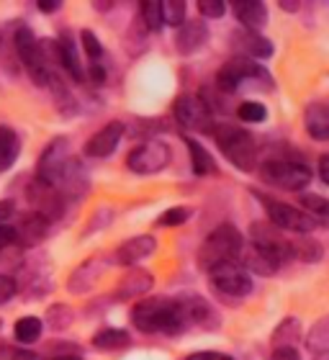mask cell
<instances>
[{"label": "cell", "mask_w": 329, "mask_h": 360, "mask_svg": "<svg viewBox=\"0 0 329 360\" xmlns=\"http://www.w3.org/2000/svg\"><path fill=\"white\" fill-rule=\"evenodd\" d=\"M288 252L301 263H319L324 257V248L309 234H296L293 240H288Z\"/></svg>", "instance_id": "24"}, {"label": "cell", "mask_w": 329, "mask_h": 360, "mask_svg": "<svg viewBox=\"0 0 329 360\" xmlns=\"http://www.w3.org/2000/svg\"><path fill=\"white\" fill-rule=\"evenodd\" d=\"M257 198H260V203L265 206V214H268L270 224H276L278 229L296 232V234H309L319 226L304 209H296L291 203L278 201V198H268V195H257Z\"/></svg>", "instance_id": "6"}, {"label": "cell", "mask_w": 329, "mask_h": 360, "mask_svg": "<svg viewBox=\"0 0 329 360\" xmlns=\"http://www.w3.org/2000/svg\"><path fill=\"white\" fill-rule=\"evenodd\" d=\"M160 8H162V23L175 26V29L186 23V3L183 0H164V3H160Z\"/></svg>", "instance_id": "33"}, {"label": "cell", "mask_w": 329, "mask_h": 360, "mask_svg": "<svg viewBox=\"0 0 329 360\" xmlns=\"http://www.w3.org/2000/svg\"><path fill=\"white\" fill-rule=\"evenodd\" d=\"M242 252V234L237 226L232 224H221L217 226L214 232L206 237L201 248H198V268L209 273L211 268L224 263H234L237 255Z\"/></svg>", "instance_id": "2"}, {"label": "cell", "mask_w": 329, "mask_h": 360, "mask_svg": "<svg viewBox=\"0 0 329 360\" xmlns=\"http://www.w3.org/2000/svg\"><path fill=\"white\" fill-rule=\"evenodd\" d=\"M314 360H329V350H324V353H316Z\"/></svg>", "instance_id": "50"}, {"label": "cell", "mask_w": 329, "mask_h": 360, "mask_svg": "<svg viewBox=\"0 0 329 360\" xmlns=\"http://www.w3.org/2000/svg\"><path fill=\"white\" fill-rule=\"evenodd\" d=\"M232 11L247 31L260 34V29H265V23H268V8H265V3H257V0H237Z\"/></svg>", "instance_id": "20"}, {"label": "cell", "mask_w": 329, "mask_h": 360, "mask_svg": "<svg viewBox=\"0 0 329 360\" xmlns=\"http://www.w3.org/2000/svg\"><path fill=\"white\" fill-rule=\"evenodd\" d=\"M142 21L150 31H160V26H162V8H160V3H152V0L142 3Z\"/></svg>", "instance_id": "36"}, {"label": "cell", "mask_w": 329, "mask_h": 360, "mask_svg": "<svg viewBox=\"0 0 329 360\" xmlns=\"http://www.w3.org/2000/svg\"><path fill=\"white\" fill-rule=\"evenodd\" d=\"M301 338V322L296 316H285L273 332V350L276 347H296Z\"/></svg>", "instance_id": "27"}, {"label": "cell", "mask_w": 329, "mask_h": 360, "mask_svg": "<svg viewBox=\"0 0 329 360\" xmlns=\"http://www.w3.org/2000/svg\"><path fill=\"white\" fill-rule=\"evenodd\" d=\"M21 152V139L11 127H0V170H8Z\"/></svg>", "instance_id": "25"}, {"label": "cell", "mask_w": 329, "mask_h": 360, "mask_svg": "<svg viewBox=\"0 0 329 360\" xmlns=\"http://www.w3.org/2000/svg\"><path fill=\"white\" fill-rule=\"evenodd\" d=\"M193 211L188 209V206H175V209H167L162 217L157 219V226H180L186 224L188 219H191Z\"/></svg>", "instance_id": "35"}, {"label": "cell", "mask_w": 329, "mask_h": 360, "mask_svg": "<svg viewBox=\"0 0 329 360\" xmlns=\"http://www.w3.org/2000/svg\"><path fill=\"white\" fill-rule=\"evenodd\" d=\"M188 360H219L217 353H193L188 355Z\"/></svg>", "instance_id": "47"}, {"label": "cell", "mask_w": 329, "mask_h": 360, "mask_svg": "<svg viewBox=\"0 0 329 360\" xmlns=\"http://www.w3.org/2000/svg\"><path fill=\"white\" fill-rule=\"evenodd\" d=\"M237 116L242 121H247V124H260V121L268 119V108L262 103H257V101H242L237 105Z\"/></svg>", "instance_id": "34"}, {"label": "cell", "mask_w": 329, "mask_h": 360, "mask_svg": "<svg viewBox=\"0 0 329 360\" xmlns=\"http://www.w3.org/2000/svg\"><path fill=\"white\" fill-rule=\"evenodd\" d=\"M111 6H113V3H96L98 11H108V8H111Z\"/></svg>", "instance_id": "49"}, {"label": "cell", "mask_w": 329, "mask_h": 360, "mask_svg": "<svg viewBox=\"0 0 329 360\" xmlns=\"http://www.w3.org/2000/svg\"><path fill=\"white\" fill-rule=\"evenodd\" d=\"M245 83H260L268 90L273 88V80L265 72V68H260L257 62L247 60V57H234V60H229L224 68L219 70L217 88L221 93H234V90H240V85Z\"/></svg>", "instance_id": "4"}, {"label": "cell", "mask_w": 329, "mask_h": 360, "mask_svg": "<svg viewBox=\"0 0 329 360\" xmlns=\"http://www.w3.org/2000/svg\"><path fill=\"white\" fill-rule=\"evenodd\" d=\"M232 46L240 52V57H247V60H265L273 54V41L265 39L257 31H247V29H237L229 37Z\"/></svg>", "instance_id": "15"}, {"label": "cell", "mask_w": 329, "mask_h": 360, "mask_svg": "<svg viewBox=\"0 0 329 360\" xmlns=\"http://www.w3.org/2000/svg\"><path fill=\"white\" fill-rule=\"evenodd\" d=\"M195 8L203 18H221L226 13V3H221V0H198Z\"/></svg>", "instance_id": "37"}, {"label": "cell", "mask_w": 329, "mask_h": 360, "mask_svg": "<svg viewBox=\"0 0 329 360\" xmlns=\"http://www.w3.org/2000/svg\"><path fill=\"white\" fill-rule=\"evenodd\" d=\"M13 242H15V232H13V226L0 224V250H6L8 245H13Z\"/></svg>", "instance_id": "41"}, {"label": "cell", "mask_w": 329, "mask_h": 360, "mask_svg": "<svg viewBox=\"0 0 329 360\" xmlns=\"http://www.w3.org/2000/svg\"><path fill=\"white\" fill-rule=\"evenodd\" d=\"M219 360H234V358H229V355H219Z\"/></svg>", "instance_id": "51"}, {"label": "cell", "mask_w": 329, "mask_h": 360, "mask_svg": "<svg viewBox=\"0 0 329 360\" xmlns=\"http://www.w3.org/2000/svg\"><path fill=\"white\" fill-rule=\"evenodd\" d=\"M105 265H108V257L103 255H93L88 257L85 263L77 265L72 273H70L67 278V291L70 293H88L93 285L101 281V276H103Z\"/></svg>", "instance_id": "12"}, {"label": "cell", "mask_w": 329, "mask_h": 360, "mask_svg": "<svg viewBox=\"0 0 329 360\" xmlns=\"http://www.w3.org/2000/svg\"><path fill=\"white\" fill-rule=\"evenodd\" d=\"M250 240H252V248L278 257L280 263L291 255V252H288V240H285L283 234H280V229H278L276 224H270V221H254V224L250 226Z\"/></svg>", "instance_id": "11"}, {"label": "cell", "mask_w": 329, "mask_h": 360, "mask_svg": "<svg viewBox=\"0 0 329 360\" xmlns=\"http://www.w3.org/2000/svg\"><path fill=\"white\" fill-rule=\"evenodd\" d=\"M278 6L283 8V11H288V13H296V11H299V3H296V0H280V3H278Z\"/></svg>", "instance_id": "46"}, {"label": "cell", "mask_w": 329, "mask_h": 360, "mask_svg": "<svg viewBox=\"0 0 329 360\" xmlns=\"http://www.w3.org/2000/svg\"><path fill=\"white\" fill-rule=\"evenodd\" d=\"M57 44H60V54H62V68L67 70V75L72 77V80L82 83V80H85V72H82V62H80V54H77L72 34H70L67 29H62Z\"/></svg>", "instance_id": "22"}, {"label": "cell", "mask_w": 329, "mask_h": 360, "mask_svg": "<svg viewBox=\"0 0 329 360\" xmlns=\"http://www.w3.org/2000/svg\"><path fill=\"white\" fill-rule=\"evenodd\" d=\"M131 322L139 332L155 335H183L191 327L186 322V316L180 311L178 299H162V296H150V299L139 301L131 309Z\"/></svg>", "instance_id": "1"}, {"label": "cell", "mask_w": 329, "mask_h": 360, "mask_svg": "<svg viewBox=\"0 0 329 360\" xmlns=\"http://www.w3.org/2000/svg\"><path fill=\"white\" fill-rule=\"evenodd\" d=\"M90 80H96V83H103L105 80L103 68H101V65H93V68H90Z\"/></svg>", "instance_id": "45"}, {"label": "cell", "mask_w": 329, "mask_h": 360, "mask_svg": "<svg viewBox=\"0 0 329 360\" xmlns=\"http://www.w3.org/2000/svg\"><path fill=\"white\" fill-rule=\"evenodd\" d=\"M270 360H301V355L296 347H276Z\"/></svg>", "instance_id": "40"}, {"label": "cell", "mask_w": 329, "mask_h": 360, "mask_svg": "<svg viewBox=\"0 0 329 360\" xmlns=\"http://www.w3.org/2000/svg\"><path fill=\"white\" fill-rule=\"evenodd\" d=\"M260 178L273 188L283 191H304L311 183V170L293 160H268L260 165Z\"/></svg>", "instance_id": "5"}, {"label": "cell", "mask_w": 329, "mask_h": 360, "mask_svg": "<svg viewBox=\"0 0 329 360\" xmlns=\"http://www.w3.org/2000/svg\"><path fill=\"white\" fill-rule=\"evenodd\" d=\"M26 201L31 203L34 214L44 217L46 221H57L62 217V211H65V195L54 186H49V183L39 178H34L26 186Z\"/></svg>", "instance_id": "9"}, {"label": "cell", "mask_w": 329, "mask_h": 360, "mask_svg": "<svg viewBox=\"0 0 329 360\" xmlns=\"http://www.w3.org/2000/svg\"><path fill=\"white\" fill-rule=\"evenodd\" d=\"M209 41V29L203 21H186L183 26H178L175 34V49L180 54H195L201 52Z\"/></svg>", "instance_id": "18"}, {"label": "cell", "mask_w": 329, "mask_h": 360, "mask_svg": "<svg viewBox=\"0 0 329 360\" xmlns=\"http://www.w3.org/2000/svg\"><path fill=\"white\" fill-rule=\"evenodd\" d=\"M131 345V338H129V332L124 330H113V327H108V330H101L93 338V347H98V350H124V347Z\"/></svg>", "instance_id": "28"}, {"label": "cell", "mask_w": 329, "mask_h": 360, "mask_svg": "<svg viewBox=\"0 0 329 360\" xmlns=\"http://www.w3.org/2000/svg\"><path fill=\"white\" fill-rule=\"evenodd\" d=\"M245 265L252 270V273H257V276H273V273L280 268V260L268 255V252H262V250H257V248H250L245 252Z\"/></svg>", "instance_id": "26"}, {"label": "cell", "mask_w": 329, "mask_h": 360, "mask_svg": "<svg viewBox=\"0 0 329 360\" xmlns=\"http://www.w3.org/2000/svg\"><path fill=\"white\" fill-rule=\"evenodd\" d=\"M13 217V201H0V224Z\"/></svg>", "instance_id": "44"}, {"label": "cell", "mask_w": 329, "mask_h": 360, "mask_svg": "<svg viewBox=\"0 0 329 360\" xmlns=\"http://www.w3.org/2000/svg\"><path fill=\"white\" fill-rule=\"evenodd\" d=\"M52 360H82L80 355H54Z\"/></svg>", "instance_id": "48"}, {"label": "cell", "mask_w": 329, "mask_h": 360, "mask_svg": "<svg viewBox=\"0 0 329 360\" xmlns=\"http://www.w3.org/2000/svg\"><path fill=\"white\" fill-rule=\"evenodd\" d=\"M209 283L211 288L221 296H234L242 299L252 291V278L247 276L245 270L237 268V263H224L209 270Z\"/></svg>", "instance_id": "10"}, {"label": "cell", "mask_w": 329, "mask_h": 360, "mask_svg": "<svg viewBox=\"0 0 329 360\" xmlns=\"http://www.w3.org/2000/svg\"><path fill=\"white\" fill-rule=\"evenodd\" d=\"M307 345H309V350H314V353L329 350V314L322 316V319L311 327V332H309V338H307Z\"/></svg>", "instance_id": "32"}, {"label": "cell", "mask_w": 329, "mask_h": 360, "mask_svg": "<svg viewBox=\"0 0 329 360\" xmlns=\"http://www.w3.org/2000/svg\"><path fill=\"white\" fill-rule=\"evenodd\" d=\"M155 250H157V240H155L152 234H136V237L121 242L119 248H116V252H113V263L134 268L139 260L155 255Z\"/></svg>", "instance_id": "13"}, {"label": "cell", "mask_w": 329, "mask_h": 360, "mask_svg": "<svg viewBox=\"0 0 329 360\" xmlns=\"http://www.w3.org/2000/svg\"><path fill=\"white\" fill-rule=\"evenodd\" d=\"M301 206L316 224H329V201L322 195L314 193H301Z\"/></svg>", "instance_id": "29"}, {"label": "cell", "mask_w": 329, "mask_h": 360, "mask_svg": "<svg viewBox=\"0 0 329 360\" xmlns=\"http://www.w3.org/2000/svg\"><path fill=\"white\" fill-rule=\"evenodd\" d=\"M211 134L217 139L219 150L224 152L226 160L234 167H240L245 173L257 167V144H254L250 131H245L240 127H232V124H217Z\"/></svg>", "instance_id": "3"}, {"label": "cell", "mask_w": 329, "mask_h": 360, "mask_svg": "<svg viewBox=\"0 0 329 360\" xmlns=\"http://www.w3.org/2000/svg\"><path fill=\"white\" fill-rule=\"evenodd\" d=\"M13 232H15V242H21L23 248H34V245H39L46 237L49 221L44 217H39V214H34V211H29L26 217L18 219Z\"/></svg>", "instance_id": "19"}, {"label": "cell", "mask_w": 329, "mask_h": 360, "mask_svg": "<svg viewBox=\"0 0 329 360\" xmlns=\"http://www.w3.org/2000/svg\"><path fill=\"white\" fill-rule=\"evenodd\" d=\"M178 307L191 327H209V330H214L219 324L211 304L206 299H201V296H180Z\"/></svg>", "instance_id": "17"}, {"label": "cell", "mask_w": 329, "mask_h": 360, "mask_svg": "<svg viewBox=\"0 0 329 360\" xmlns=\"http://www.w3.org/2000/svg\"><path fill=\"white\" fill-rule=\"evenodd\" d=\"M121 136H124V124H121V121H108L105 127L98 129L96 134L85 142V155L96 160L108 158V155L119 147Z\"/></svg>", "instance_id": "14"}, {"label": "cell", "mask_w": 329, "mask_h": 360, "mask_svg": "<svg viewBox=\"0 0 329 360\" xmlns=\"http://www.w3.org/2000/svg\"><path fill=\"white\" fill-rule=\"evenodd\" d=\"M170 162V147L157 139H150V142H142L139 147L129 152L127 167L136 175H155L160 173L164 165Z\"/></svg>", "instance_id": "8"}, {"label": "cell", "mask_w": 329, "mask_h": 360, "mask_svg": "<svg viewBox=\"0 0 329 360\" xmlns=\"http://www.w3.org/2000/svg\"><path fill=\"white\" fill-rule=\"evenodd\" d=\"M152 285H155V278H152L150 270L129 268L127 273L121 276L119 285H116V291H113V299H116V301L136 299V296H144V293H150Z\"/></svg>", "instance_id": "16"}, {"label": "cell", "mask_w": 329, "mask_h": 360, "mask_svg": "<svg viewBox=\"0 0 329 360\" xmlns=\"http://www.w3.org/2000/svg\"><path fill=\"white\" fill-rule=\"evenodd\" d=\"M80 41H82V46H85V54H88L90 60H101V57H103V46H101L98 37L90 29L82 31V34H80Z\"/></svg>", "instance_id": "38"}, {"label": "cell", "mask_w": 329, "mask_h": 360, "mask_svg": "<svg viewBox=\"0 0 329 360\" xmlns=\"http://www.w3.org/2000/svg\"><path fill=\"white\" fill-rule=\"evenodd\" d=\"M319 178H322V183L329 186V155L319 158Z\"/></svg>", "instance_id": "43"}, {"label": "cell", "mask_w": 329, "mask_h": 360, "mask_svg": "<svg viewBox=\"0 0 329 360\" xmlns=\"http://www.w3.org/2000/svg\"><path fill=\"white\" fill-rule=\"evenodd\" d=\"M75 319V311L67 307V304H52L46 309V324L52 332H65Z\"/></svg>", "instance_id": "31"}, {"label": "cell", "mask_w": 329, "mask_h": 360, "mask_svg": "<svg viewBox=\"0 0 329 360\" xmlns=\"http://www.w3.org/2000/svg\"><path fill=\"white\" fill-rule=\"evenodd\" d=\"M13 335L21 345L37 342V340L41 338V319H37V316H21L13 327Z\"/></svg>", "instance_id": "30"}, {"label": "cell", "mask_w": 329, "mask_h": 360, "mask_svg": "<svg viewBox=\"0 0 329 360\" xmlns=\"http://www.w3.org/2000/svg\"><path fill=\"white\" fill-rule=\"evenodd\" d=\"M37 8L41 11V13H57V11L62 8V3L60 0H52V3H49V0H39Z\"/></svg>", "instance_id": "42"}, {"label": "cell", "mask_w": 329, "mask_h": 360, "mask_svg": "<svg viewBox=\"0 0 329 360\" xmlns=\"http://www.w3.org/2000/svg\"><path fill=\"white\" fill-rule=\"evenodd\" d=\"M304 127L316 142H329V103H311L304 113Z\"/></svg>", "instance_id": "21"}, {"label": "cell", "mask_w": 329, "mask_h": 360, "mask_svg": "<svg viewBox=\"0 0 329 360\" xmlns=\"http://www.w3.org/2000/svg\"><path fill=\"white\" fill-rule=\"evenodd\" d=\"M186 147H188V158H191V167H193V173L198 175V178H206V175L219 173L217 160H214V155H211L201 142H195V139L188 136Z\"/></svg>", "instance_id": "23"}, {"label": "cell", "mask_w": 329, "mask_h": 360, "mask_svg": "<svg viewBox=\"0 0 329 360\" xmlns=\"http://www.w3.org/2000/svg\"><path fill=\"white\" fill-rule=\"evenodd\" d=\"M172 113H175V119L183 127L191 129V131H198V134H211L214 127H217L214 124V111L201 96H191V93L178 96L175 103H172Z\"/></svg>", "instance_id": "7"}, {"label": "cell", "mask_w": 329, "mask_h": 360, "mask_svg": "<svg viewBox=\"0 0 329 360\" xmlns=\"http://www.w3.org/2000/svg\"><path fill=\"white\" fill-rule=\"evenodd\" d=\"M18 291V283H15L13 276H6V273H0V304H6L11 301Z\"/></svg>", "instance_id": "39"}, {"label": "cell", "mask_w": 329, "mask_h": 360, "mask_svg": "<svg viewBox=\"0 0 329 360\" xmlns=\"http://www.w3.org/2000/svg\"><path fill=\"white\" fill-rule=\"evenodd\" d=\"M29 360H44V358H39V355H31V358Z\"/></svg>", "instance_id": "52"}]
</instances>
